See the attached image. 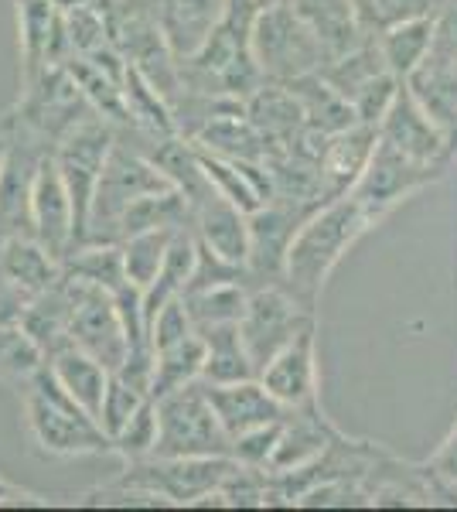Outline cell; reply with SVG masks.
Here are the masks:
<instances>
[{"mask_svg":"<svg viewBox=\"0 0 457 512\" xmlns=\"http://www.w3.org/2000/svg\"><path fill=\"white\" fill-rule=\"evenodd\" d=\"M372 226H376V222L369 219V212H365L348 192L321 202L318 209L301 222L294 239H290L284 280H280V284H287L301 301L318 304L324 280L342 263V256L352 250L355 239L362 233H369Z\"/></svg>","mask_w":457,"mask_h":512,"instance_id":"1","label":"cell"},{"mask_svg":"<svg viewBox=\"0 0 457 512\" xmlns=\"http://www.w3.org/2000/svg\"><path fill=\"white\" fill-rule=\"evenodd\" d=\"M21 407L31 441L48 458H86V454L113 451L99 420L58 386L48 366H41V373L21 390Z\"/></svg>","mask_w":457,"mask_h":512,"instance_id":"2","label":"cell"},{"mask_svg":"<svg viewBox=\"0 0 457 512\" xmlns=\"http://www.w3.org/2000/svg\"><path fill=\"white\" fill-rule=\"evenodd\" d=\"M249 52L263 79L290 86L297 79H307L324 69L321 41L311 35V28L297 18V11L287 0H267L253 11L249 21Z\"/></svg>","mask_w":457,"mask_h":512,"instance_id":"3","label":"cell"},{"mask_svg":"<svg viewBox=\"0 0 457 512\" xmlns=\"http://www.w3.org/2000/svg\"><path fill=\"white\" fill-rule=\"evenodd\" d=\"M164 188H174L171 181L164 178V171L157 168L144 151L116 140L110 161H106V168H103V178H99V185H96L82 243H116V229H120L123 212H127L137 198L164 192Z\"/></svg>","mask_w":457,"mask_h":512,"instance_id":"4","label":"cell"},{"mask_svg":"<svg viewBox=\"0 0 457 512\" xmlns=\"http://www.w3.org/2000/svg\"><path fill=\"white\" fill-rule=\"evenodd\" d=\"M154 403L157 420H161V437H157V451L151 458H209V454H229L232 458V437L215 417L202 379Z\"/></svg>","mask_w":457,"mask_h":512,"instance_id":"5","label":"cell"},{"mask_svg":"<svg viewBox=\"0 0 457 512\" xmlns=\"http://www.w3.org/2000/svg\"><path fill=\"white\" fill-rule=\"evenodd\" d=\"M239 461L229 454L209 458H144L130 461L120 485L151 492L164 506H205L215 499L222 482L232 475Z\"/></svg>","mask_w":457,"mask_h":512,"instance_id":"6","label":"cell"},{"mask_svg":"<svg viewBox=\"0 0 457 512\" xmlns=\"http://www.w3.org/2000/svg\"><path fill=\"white\" fill-rule=\"evenodd\" d=\"M314 325V304L301 301L287 284L280 280H267L263 287L249 291L246 311L239 318V335L253 359L256 373L284 349L287 342H294L304 328Z\"/></svg>","mask_w":457,"mask_h":512,"instance_id":"7","label":"cell"},{"mask_svg":"<svg viewBox=\"0 0 457 512\" xmlns=\"http://www.w3.org/2000/svg\"><path fill=\"white\" fill-rule=\"evenodd\" d=\"M113 147H116V130L110 127V120L99 117L96 110H89L86 117L72 123L52 147V158L58 164V171H62L65 185H69L72 205H76L79 243H82V236H86L96 185H99V178H103V168H106V161H110Z\"/></svg>","mask_w":457,"mask_h":512,"instance_id":"8","label":"cell"},{"mask_svg":"<svg viewBox=\"0 0 457 512\" xmlns=\"http://www.w3.org/2000/svg\"><path fill=\"white\" fill-rule=\"evenodd\" d=\"M65 280L72 284V345L96 355L110 373H116L123 366V359H127L130 342L113 294L103 291V287L82 284V280L69 274H65Z\"/></svg>","mask_w":457,"mask_h":512,"instance_id":"9","label":"cell"},{"mask_svg":"<svg viewBox=\"0 0 457 512\" xmlns=\"http://www.w3.org/2000/svg\"><path fill=\"white\" fill-rule=\"evenodd\" d=\"M434 171L437 168H427V164L403 158L400 151H393V147L379 140L376 151H372V161L365 164L359 181L348 188V195L369 212L372 222H379L393 205H400L406 195H413L417 188L427 185V181L434 178Z\"/></svg>","mask_w":457,"mask_h":512,"instance_id":"10","label":"cell"},{"mask_svg":"<svg viewBox=\"0 0 457 512\" xmlns=\"http://www.w3.org/2000/svg\"><path fill=\"white\" fill-rule=\"evenodd\" d=\"M31 236L58 260H65L79 246L76 205L52 154H45V161L38 164L35 188H31Z\"/></svg>","mask_w":457,"mask_h":512,"instance_id":"11","label":"cell"},{"mask_svg":"<svg viewBox=\"0 0 457 512\" xmlns=\"http://www.w3.org/2000/svg\"><path fill=\"white\" fill-rule=\"evenodd\" d=\"M318 205H301L290 198H270L256 212H249V263L246 270L267 280H284V263L290 239L301 229V222Z\"/></svg>","mask_w":457,"mask_h":512,"instance_id":"12","label":"cell"},{"mask_svg":"<svg viewBox=\"0 0 457 512\" xmlns=\"http://www.w3.org/2000/svg\"><path fill=\"white\" fill-rule=\"evenodd\" d=\"M260 383L287 410L318 403V325L304 328L294 342L273 355L260 369Z\"/></svg>","mask_w":457,"mask_h":512,"instance_id":"13","label":"cell"},{"mask_svg":"<svg viewBox=\"0 0 457 512\" xmlns=\"http://www.w3.org/2000/svg\"><path fill=\"white\" fill-rule=\"evenodd\" d=\"M379 140L393 147V151H400L403 158L427 164V168H437L440 158L447 154V147H451V140H447L444 130L423 113V106L413 99L410 89H406V82L400 93H396L389 113L379 123Z\"/></svg>","mask_w":457,"mask_h":512,"instance_id":"14","label":"cell"},{"mask_svg":"<svg viewBox=\"0 0 457 512\" xmlns=\"http://www.w3.org/2000/svg\"><path fill=\"white\" fill-rule=\"evenodd\" d=\"M18 31L24 55V86L52 65L72 59L62 28V7L55 0H18Z\"/></svg>","mask_w":457,"mask_h":512,"instance_id":"15","label":"cell"},{"mask_svg":"<svg viewBox=\"0 0 457 512\" xmlns=\"http://www.w3.org/2000/svg\"><path fill=\"white\" fill-rule=\"evenodd\" d=\"M202 386L215 417H219V424L226 427L232 441L246 431H256V427L277 424L287 414V407H280L273 400V393L260 383V376L239 379V383H202Z\"/></svg>","mask_w":457,"mask_h":512,"instance_id":"16","label":"cell"},{"mask_svg":"<svg viewBox=\"0 0 457 512\" xmlns=\"http://www.w3.org/2000/svg\"><path fill=\"white\" fill-rule=\"evenodd\" d=\"M232 0H154V18L164 41L181 62H188L229 14Z\"/></svg>","mask_w":457,"mask_h":512,"instance_id":"17","label":"cell"},{"mask_svg":"<svg viewBox=\"0 0 457 512\" xmlns=\"http://www.w3.org/2000/svg\"><path fill=\"white\" fill-rule=\"evenodd\" d=\"M335 441H338V431L324 420L318 403L287 410L284 427H280L277 454H273V465H270V475L301 472V468L314 465V461H318Z\"/></svg>","mask_w":457,"mask_h":512,"instance_id":"18","label":"cell"},{"mask_svg":"<svg viewBox=\"0 0 457 512\" xmlns=\"http://www.w3.org/2000/svg\"><path fill=\"white\" fill-rule=\"evenodd\" d=\"M191 229H195L198 243H202L205 250L222 256V260L232 263V267L246 270V263H249V212H243L239 205H232L229 198L212 192L195 209Z\"/></svg>","mask_w":457,"mask_h":512,"instance_id":"19","label":"cell"},{"mask_svg":"<svg viewBox=\"0 0 457 512\" xmlns=\"http://www.w3.org/2000/svg\"><path fill=\"white\" fill-rule=\"evenodd\" d=\"M379 144V130L369 127V123H352V127L338 130L324 140L321 154H318V168L324 178V188L328 195H345L348 188L359 181L365 171V164L372 161V151Z\"/></svg>","mask_w":457,"mask_h":512,"instance_id":"20","label":"cell"},{"mask_svg":"<svg viewBox=\"0 0 457 512\" xmlns=\"http://www.w3.org/2000/svg\"><path fill=\"white\" fill-rule=\"evenodd\" d=\"M287 4L294 7L297 18L311 28V35L321 41L328 62L362 45L365 31L359 24V14H355L352 0H287Z\"/></svg>","mask_w":457,"mask_h":512,"instance_id":"21","label":"cell"},{"mask_svg":"<svg viewBox=\"0 0 457 512\" xmlns=\"http://www.w3.org/2000/svg\"><path fill=\"white\" fill-rule=\"evenodd\" d=\"M48 373L58 379L65 393L79 403L82 410H89L96 420H99V407H103V396H106V386H110V369L89 355L86 349L79 345H62L58 352H52L45 359Z\"/></svg>","mask_w":457,"mask_h":512,"instance_id":"22","label":"cell"},{"mask_svg":"<svg viewBox=\"0 0 457 512\" xmlns=\"http://www.w3.org/2000/svg\"><path fill=\"white\" fill-rule=\"evenodd\" d=\"M0 274L24 297H38L62 277V260L48 253L35 236H11L0 239Z\"/></svg>","mask_w":457,"mask_h":512,"instance_id":"23","label":"cell"},{"mask_svg":"<svg viewBox=\"0 0 457 512\" xmlns=\"http://www.w3.org/2000/svg\"><path fill=\"white\" fill-rule=\"evenodd\" d=\"M195 263H198V236L191 226H181L171 239L168 256H164L154 284L140 294L144 297V318L147 321H151L168 301H174V297H181L188 291L191 274H195Z\"/></svg>","mask_w":457,"mask_h":512,"instance_id":"24","label":"cell"},{"mask_svg":"<svg viewBox=\"0 0 457 512\" xmlns=\"http://www.w3.org/2000/svg\"><path fill=\"white\" fill-rule=\"evenodd\" d=\"M430 41H434V14H423V18H410V21H400V24H393V28H386L376 45L382 52L386 69L400 82H406L420 69V62L427 59Z\"/></svg>","mask_w":457,"mask_h":512,"instance_id":"25","label":"cell"},{"mask_svg":"<svg viewBox=\"0 0 457 512\" xmlns=\"http://www.w3.org/2000/svg\"><path fill=\"white\" fill-rule=\"evenodd\" d=\"M198 335H202V342H205L202 383H239V379L260 376L243 345L239 325L209 328V332H198Z\"/></svg>","mask_w":457,"mask_h":512,"instance_id":"26","label":"cell"},{"mask_svg":"<svg viewBox=\"0 0 457 512\" xmlns=\"http://www.w3.org/2000/svg\"><path fill=\"white\" fill-rule=\"evenodd\" d=\"M181 297H185V308L191 315L195 332H209V328L239 325V318H243V311H246L249 291L239 280H229V284L198 287V291H188Z\"/></svg>","mask_w":457,"mask_h":512,"instance_id":"27","label":"cell"},{"mask_svg":"<svg viewBox=\"0 0 457 512\" xmlns=\"http://www.w3.org/2000/svg\"><path fill=\"white\" fill-rule=\"evenodd\" d=\"M205 369V342L202 335H188L185 342L168 345V349L154 352V383H151V400H161L174 390L188 383H198Z\"/></svg>","mask_w":457,"mask_h":512,"instance_id":"28","label":"cell"},{"mask_svg":"<svg viewBox=\"0 0 457 512\" xmlns=\"http://www.w3.org/2000/svg\"><path fill=\"white\" fill-rule=\"evenodd\" d=\"M174 233H178V229H144V233H134L120 243L123 274H127V284L137 287L140 294L154 284L157 270H161L164 256H168Z\"/></svg>","mask_w":457,"mask_h":512,"instance_id":"29","label":"cell"},{"mask_svg":"<svg viewBox=\"0 0 457 512\" xmlns=\"http://www.w3.org/2000/svg\"><path fill=\"white\" fill-rule=\"evenodd\" d=\"M41 366H45V352L38 349L35 338L21 325H0V383L24 390L41 373Z\"/></svg>","mask_w":457,"mask_h":512,"instance_id":"30","label":"cell"},{"mask_svg":"<svg viewBox=\"0 0 457 512\" xmlns=\"http://www.w3.org/2000/svg\"><path fill=\"white\" fill-rule=\"evenodd\" d=\"M157 437H161V420H157V403L147 400L120 431L113 434V454L123 461H144L157 451Z\"/></svg>","mask_w":457,"mask_h":512,"instance_id":"31","label":"cell"},{"mask_svg":"<svg viewBox=\"0 0 457 512\" xmlns=\"http://www.w3.org/2000/svg\"><path fill=\"white\" fill-rule=\"evenodd\" d=\"M352 4H355V14H359L365 35H369V31L382 35V31L393 28V24L430 14L434 0H352Z\"/></svg>","mask_w":457,"mask_h":512,"instance_id":"32","label":"cell"},{"mask_svg":"<svg viewBox=\"0 0 457 512\" xmlns=\"http://www.w3.org/2000/svg\"><path fill=\"white\" fill-rule=\"evenodd\" d=\"M147 400H151V396H147L144 390H137L134 383H127V379H120L116 373L110 376L103 407H99V427H103L106 437H110V444H113V434L120 431V427L127 424V420L134 417Z\"/></svg>","mask_w":457,"mask_h":512,"instance_id":"33","label":"cell"},{"mask_svg":"<svg viewBox=\"0 0 457 512\" xmlns=\"http://www.w3.org/2000/svg\"><path fill=\"white\" fill-rule=\"evenodd\" d=\"M280 427H284V420L239 434L236 441H232V458H236L243 468H256V472H267L270 475L273 454H277V441H280Z\"/></svg>","mask_w":457,"mask_h":512,"instance_id":"34","label":"cell"},{"mask_svg":"<svg viewBox=\"0 0 457 512\" xmlns=\"http://www.w3.org/2000/svg\"><path fill=\"white\" fill-rule=\"evenodd\" d=\"M147 335H151L154 352L168 349V345H178V342H185L188 335H195V325H191V315L185 308V297H174V301L164 304V308L147 321Z\"/></svg>","mask_w":457,"mask_h":512,"instance_id":"35","label":"cell"},{"mask_svg":"<svg viewBox=\"0 0 457 512\" xmlns=\"http://www.w3.org/2000/svg\"><path fill=\"white\" fill-rule=\"evenodd\" d=\"M0 506H45V499H41V495L24 492V489H18V485H11V482L0 478Z\"/></svg>","mask_w":457,"mask_h":512,"instance_id":"36","label":"cell"},{"mask_svg":"<svg viewBox=\"0 0 457 512\" xmlns=\"http://www.w3.org/2000/svg\"><path fill=\"white\" fill-rule=\"evenodd\" d=\"M440 465H444V475L457 478V437L451 444H447L444 451H440Z\"/></svg>","mask_w":457,"mask_h":512,"instance_id":"37","label":"cell"},{"mask_svg":"<svg viewBox=\"0 0 457 512\" xmlns=\"http://www.w3.org/2000/svg\"><path fill=\"white\" fill-rule=\"evenodd\" d=\"M14 120H18V117H0V164H4L7 147H11V137H14Z\"/></svg>","mask_w":457,"mask_h":512,"instance_id":"38","label":"cell"}]
</instances>
